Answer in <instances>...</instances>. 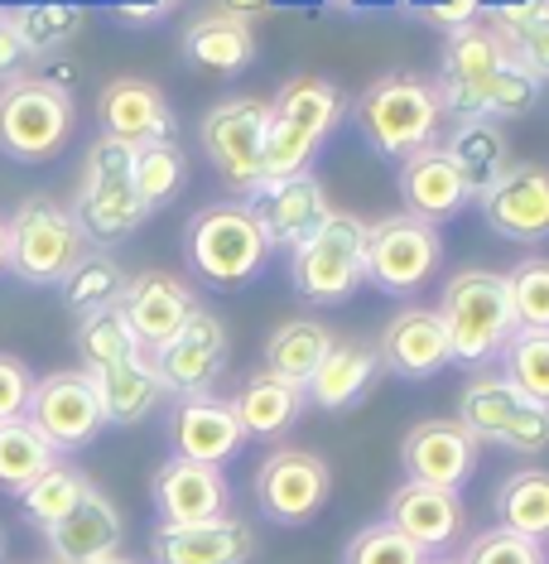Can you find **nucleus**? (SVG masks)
<instances>
[{"instance_id":"4be33fe9","label":"nucleus","mask_w":549,"mask_h":564,"mask_svg":"<svg viewBox=\"0 0 549 564\" xmlns=\"http://www.w3.org/2000/svg\"><path fill=\"white\" fill-rule=\"evenodd\" d=\"M255 223H261L265 241L285 251H295L304 237L314 232V227H323V217L333 213L328 208V194L323 184H318L314 174H295V178H275V184H261L255 194L246 198Z\"/></svg>"},{"instance_id":"5fc2aeb1","label":"nucleus","mask_w":549,"mask_h":564,"mask_svg":"<svg viewBox=\"0 0 549 564\" xmlns=\"http://www.w3.org/2000/svg\"><path fill=\"white\" fill-rule=\"evenodd\" d=\"M0 555H6V535H0Z\"/></svg>"},{"instance_id":"f8f14e48","label":"nucleus","mask_w":549,"mask_h":564,"mask_svg":"<svg viewBox=\"0 0 549 564\" xmlns=\"http://www.w3.org/2000/svg\"><path fill=\"white\" fill-rule=\"evenodd\" d=\"M24 420H30L58 454L87 448L101 430H107V410H101L92 371L78 367V371H48V377H40Z\"/></svg>"},{"instance_id":"f3484780","label":"nucleus","mask_w":549,"mask_h":564,"mask_svg":"<svg viewBox=\"0 0 549 564\" xmlns=\"http://www.w3.org/2000/svg\"><path fill=\"white\" fill-rule=\"evenodd\" d=\"M477 448L482 444L458 420H419L400 444L405 482H429V487L458 492L472 478V468H477Z\"/></svg>"},{"instance_id":"2f4dec72","label":"nucleus","mask_w":549,"mask_h":564,"mask_svg":"<svg viewBox=\"0 0 549 564\" xmlns=\"http://www.w3.org/2000/svg\"><path fill=\"white\" fill-rule=\"evenodd\" d=\"M443 150H449V160L458 164V174L468 178L472 198L487 194L496 178L506 174L510 164V150H506V135L496 121H458L453 135L443 140Z\"/></svg>"},{"instance_id":"603ef678","label":"nucleus","mask_w":549,"mask_h":564,"mask_svg":"<svg viewBox=\"0 0 549 564\" xmlns=\"http://www.w3.org/2000/svg\"><path fill=\"white\" fill-rule=\"evenodd\" d=\"M328 6H333V10H342V15H348V10H356V0H328Z\"/></svg>"},{"instance_id":"4c0bfd02","label":"nucleus","mask_w":549,"mask_h":564,"mask_svg":"<svg viewBox=\"0 0 549 564\" xmlns=\"http://www.w3.org/2000/svg\"><path fill=\"white\" fill-rule=\"evenodd\" d=\"M10 24H15L20 44L34 54H54L58 44H68L73 34L87 24L83 6H68V0H48V6H15L10 10Z\"/></svg>"},{"instance_id":"39448f33","label":"nucleus","mask_w":549,"mask_h":564,"mask_svg":"<svg viewBox=\"0 0 549 564\" xmlns=\"http://www.w3.org/2000/svg\"><path fill=\"white\" fill-rule=\"evenodd\" d=\"M289 280H295L299 300L333 310L348 304L366 280V223L352 213H328L323 227L289 251Z\"/></svg>"},{"instance_id":"473e14b6","label":"nucleus","mask_w":549,"mask_h":564,"mask_svg":"<svg viewBox=\"0 0 549 564\" xmlns=\"http://www.w3.org/2000/svg\"><path fill=\"white\" fill-rule=\"evenodd\" d=\"M487 24L506 40L516 63L530 78L549 83V0H520V6H492Z\"/></svg>"},{"instance_id":"ddd939ff","label":"nucleus","mask_w":549,"mask_h":564,"mask_svg":"<svg viewBox=\"0 0 549 564\" xmlns=\"http://www.w3.org/2000/svg\"><path fill=\"white\" fill-rule=\"evenodd\" d=\"M333 492V473L309 448H275L255 468V507L275 525H309Z\"/></svg>"},{"instance_id":"a18cd8bd","label":"nucleus","mask_w":549,"mask_h":564,"mask_svg":"<svg viewBox=\"0 0 549 564\" xmlns=\"http://www.w3.org/2000/svg\"><path fill=\"white\" fill-rule=\"evenodd\" d=\"M30 395H34V371L20 357L0 352V425L30 415Z\"/></svg>"},{"instance_id":"423d86ee","label":"nucleus","mask_w":549,"mask_h":564,"mask_svg":"<svg viewBox=\"0 0 549 564\" xmlns=\"http://www.w3.org/2000/svg\"><path fill=\"white\" fill-rule=\"evenodd\" d=\"M10 223V275L24 285H63L87 256V232L63 203L24 198Z\"/></svg>"},{"instance_id":"20e7f679","label":"nucleus","mask_w":549,"mask_h":564,"mask_svg":"<svg viewBox=\"0 0 549 564\" xmlns=\"http://www.w3.org/2000/svg\"><path fill=\"white\" fill-rule=\"evenodd\" d=\"M184 251L194 275L208 280L212 290H241L271 261V241L255 223L251 203H212V208L194 213L184 232Z\"/></svg>"},{"instance_id":"bb28decb","label":"nucleus","mask_w":549,"mask_h":564,"mask_svg":"<svg viewBox=\"0 0 549 564\" xmlns=\"http://www.w3.org/2000/svg\"><path fill=\"white\" fill-rule=\"evenodd\" d=\"M97 381V395H101V410H107V425H140V420L155 410L164 395V381H160V367H155V352H131L111 367H97L92 371Z\"/></svg>"},{"instance_id":"864d4df0","label":"nucleus","mask_w":549,"mask_h":564,"mask_svg":"<svg viewBox=\"0 0 549 564\" xmlns=\"http://www.w3.org/2000/svg\"><path fill=\"white\" fill-rule=\"evenodd\" d=\"M429 564H463V560H429Z\"/></svg>"},{"instance_id":"8fccbe9b","label":"nucleus","mask_w":549,"mask_h":564,"mask_svg":"<svg viewBox=\"0 0 549 564\" xmlns=\"http://www.w3.org/2000/svg\"><path fill=\"white\" fill-rule=\"evenodd\" d=\"M10 271V223L0 217V275Z\"/></svg>"},{"instance_id":"b1692460","label":"nucleus","mask_w":549,"mask_h":564,"mask_svg":"<svg viewBox=\"0 0 549 564\" xmlns=\"http://www.w3.org/2000/svg\"><path fill=\"white\" fill-rule=\"evenodd\" d=\"M121 541H125V521L101 487H92L68 517L44 531L48 564H97L107 555H121Z\"/></svg>"},{"instance_id":"37998d69","label":"nucleus","mask_w":549,"mask_h":564,"mask_svg":"<svg viewBox=\"0 0 549 564\" xmlns=\"http://www.w3.org/2000/svg\"><path fill=\"white\" fill-rule=\"evenodd\" d=\"M506 290L520 328H549V256H526L506 275Z\"/></svg>"},{"instance_id":"09e8293b","label":"nucleus","mask_w":549,"mask_h":564,"mask_svg":"<svg viewBox=\"0 0 549 564\" xmlns=\"http://www.w3.org/2000/svg\"><path fill=\"white\" fill-rule=\"evenodd\" d=\"M222 6V15H232V20H251V15H261L271 0H217Z\"/></svg>"},{"instance_id":"79ce46f5","label":"nucleus","mask_w":549,"mask_h":564,"mask_svg":"<svg viewBox=\"0 0 549 564\" xmlns=\"http://www.w3.org/2000/svg\"><path fill=\"white\" fill-rule=\"evenodd\" d=\"M342 564H429V555L405 541L391 521H372L342 545Z\"/></svg>"},{"instance_id":"58836bf2","label":"nucleus","mask_w":549,"mask_h":564,"mask_svg":"<svg viewBox=\"0 0 549 564\" xmlns=\"http://www.w3.org/2000/svg\"><path fill=\"white\" fill-rule=\"evenodd\" d=\"M87 492H92V478H87L83 468H73V464H54L40 482L30 487V492L20 497V502H24V517L40 525V531H48V525H58L73 507L83 502Z\"/></svg>"},{"instance_id":"c9c22d12","label":"nucleus","mask_w":549,"mask_h":564,"mask_svg":"<svg viewBox=\"0 0 549 564\" xmlns=\"http://www.w3.org/2000/svg\"><path fill=\"white\" fill-rule=\"evenodd\" d=\"M125 285H131V275H125L107 251H87L58 290H63V304H68L78 318H87V314H101V310H117Z\"/></svg>"},{"instance_id":"7ed1b4c3","label":"nucleus","mask_w":549,"mask_h":564,"mask_svg":"<svg viewBox=\"0 0 549 564\" xmlns=\"http://www.w3.org/2000/svg\"><path fill=\"white\" fill-rule=\"evenodd\" d=\"M439 318L449 333V352L458 367H487L506 352V343L516 338V310H510L506 275L468 265L458 271L439 294Z\"/></svg>"},{"instance_id":"0eeeda50","label":"nucleus","mask_w":549,"mask_h":564,"mask_svg":"<svg viewBox=\"0 0 549 564\" xmlns=\"http://www.w3.org/2000/svg\"><path fill=\"white\" fill-rule=\"evenodd\" d=\"M73 135V93L54 78H15L0 87V155L20 164L54 160Z\"/></svg>"},{"instance_id":"a19ab883","label":"nucleus","mask_w":549,"mask_h":564,"mask_svg":"<svg viewBox=\"0 0 549 564\" xmlns=\"http://www.w3.org/2000/svg\"><path fill=\"white\" fill-rule=\"evenodd\" d=\"M502 377L530 401L549 405V328H516L502 352Z\"/></svg>"},{"instance_id":"e433bc0d","label":"nucleus","mask_w":549,"mask_h":564,"mask_svg":"<svg viewBox=\"0 0 549 564\" xmlns=\"http://www.w3.org/2000/svg\"><path fill=\"white\" fill-rule=\"evenodd\" d=\"M131 174H135V194L145 203V213L164 208L184 194V178H188V160L174 140H160V145H140L131 150Z\"/></svg>"},{"instance_id":"5701e85b","label":"nucleus","mask_w":549,"mask_h":564,"mask_svg":"<svg viewBox=\"0 0 549 564\" xmlns=\"http://www.w3.org/2000/svg\"><path fill=\"white\" fill-rule=\"evenodd\" d=\"M376 357H381V367L395 371L400 381H429V377H439V371L453 362L449 333H443L439 310H419V304L400 310L386 328H381Z\"/></svg>"},{"instance_id":"aec40b11","label":"nucleus","mask_w":549,"mask_h":564,"mask_svg":"<svg viewBox=\"0 0 549 564\" xmlns=\"http://www.w3.org/2000/svg\"><path fill=\"white\" fill-rule=\"evenodd\" d=\"M405 541H415L425 555H443L468 525L463 497L449 487H429V482H400L386 502V517Z\"/></svg>"},{"instance_id":"dca6fc26","label":"nucleus","mask_w":549,"mask_h":564,"mask_svg":"<svg viewBox=\"0 0 549 564\" xmlns=\"http://www.w3.org/2000/svg\"><path fill=\"white\" fill-rule=\"evenodd\" d=\"M169 444L174 458H194V464L222 468L232 464L246 444V430H241L232 401L222 395H178L169 410Z\"/></svg>"},{"instance_id":"f704fd0d","label":"nucleus","mask_w":549,"mask_h":564,"mask_svg":"<svg viewBox=\"0 0 549 564\" xmlns=\"http://www.w3.org/2000/svg\"><path fill=\"white\" fill-rule=\"evenodd\" d=\"M54 464H58V448L30 420H6L0 425V492L24 497Z\"/></svg>"},{"instance_id":"6e6552de","label":"nucleus","mask_w":549,"mask_h":564,"mask_svg":"<svg viewBox=\"0 0 549 564\" xmlns=\"http://www.w3.org/2000/svg\"><path fill=\"white\" fill-rule=\"evenodd\" d=\"M73 217H78L87 241H97V247L125 241L145 223L150 213L135 194L131 150L117 145V140H97V145L87 150L83 184H78V198H73Z\"/></svg>"},{"instance_id":"c85d7f7f","label":"nucleus","mask_w":549,"mask_h":564,"mask_svg":"<svg viewBox=\"0 0 549 564\" xmlns=\"http://www.w3.org/2000/svg\"><path fill=\"white\" fill-rule=\"evenodd\" d=\"M376 377H381V357L372 343H333V352L323 357V367L314 371L304 391H309L318 410H348L372 391Z\"/></svg>"},{"instance_id":"4468645a","label":"nucleus","mask_w":549,"mask_h":564,"mask_svg":"<svg viewBox=\"0 0 549 564\" xmlns=\"http://www.w3.org/2000/svg\"><path fill=\"white\" fill-rule=\"evenodd\" d=\"M227 357H232L227 324L198 304V314L178 328V338H169L155 352V367H160L164 391L178 401V395H208L212 381L227 371Z\"/></svg>"},{"instance_id":"9b49d317","label":"nucleus","mask_w":549,"mask_h":564,"mask_svg":"<svg viewBox=\"0 0 549 564\" xmlns=\"http://www.w3.org/2000/svg\"><path fill=\"white\" fill-rule=\"evenodd\" d=\"M265 126H271V107L255 97L217 101L202 117V150H208L212 170L222 174L227 188L246 198L265 184Z\"/></svg>"},{"instance_id":"49530a36","label":"nucleus","mask_w":549,"mask_h":564,"mask_svg":"<svg viewBox=\"0 0 549 564\" xmlns=\"http://www.w3.org/2000/svg\"><path fill=\"white\" fill-rule=\"evenodd\" d=\"M24 63H30V48L20 44L15 24H10V10L0 6V83H15Z\"/></svg>"},{"instance_id":"72a5a7b5","label":"nucleus","mask_w":549,"mask_h":564,"mask_svg":"<svg viewBox=\"0 0 549 564\" xmlns=\"http://www.w3.org/2000/svg\"><path fill=\"white\" fill-rule=\"evenodd\" d=\"M492 507H496V525L545 545L549 541V468H520L502 478Z\"/></svg>"},{"instance_id":"412c9836","label":"nucleus","mask_w":549,"mask_h":564,"mask_svg":"<svg viewBox=\"0 0 549 564\" xmlns=\"http://www.w3.org/2000/svg\"><path fill=\"white\" fill-rule=\"evenodd\" d=\"M121 314L131 324L135 343L145 352H160L169 338H178V328L198 314V300L184 280L164 275V271H145L131 275V285L121 294Z\"/></svg>"},{"instance_id":"ea45409f","label":"nucleus","mask_w":549,"mask_h":564,"mask_svg":"<svg viewBox=\"0 0 549 564\" xmlns=\"http://www.w3.org/2000/svg\"><path fill=\"white\" fill-rule=\"evenodd\" d=\"M73 343H78L83 371L111 367V362H121V357L140 352V343H135L131 324H125L121 304H117V310H101V314H87V318H78V333H73Z\"/></svg>"},{"instance_id":"f257e3e1","label":"nucleus","mask_w":549,"mask_h":564,"mask_svg":"<svg viewBox=\"0 0 549 564\" xmlns=\"http://www.w3.org/2000/svg\"><path fill=\"white\" fill-rule=\"evenodd\" d=\"M439 107L458 121H510L540 101V78H530L492 24H463L449 34L439 63Z\"/></svg>"},{"instance_id":"393cba45","label":"nucleus","mask_w":549,"mask_h":564,"mask_svg":"<svg viewBox=\"0 0 549 564\" xmlns=\"http://www.w3.org/2000/svg\"><path fill=\"white\" fill-rule=\"evenodd\" d=\"M400 198H405V213L419 217V223L439 227L449 223V217H458L472 203V188L468 178L458 174V164L449 160V150L433 140V145H425L419 155L400 160Z\"/></svg>"},{"instance_id":"3c124183","label":"nucleus","mask_w":549,"mask_h":564,"mask_svg":"<svg viewBox=\"0 0 549 564\" xmlns=\"http://www.w3.org/2000/svg\"><path fill=\"white\" fill-rule=\"evenodd\" d=\"M97 564H145V560H131V555H107V560H97Z\"/></svg>"},{"instance_id":"de8ad7c7","label":"nucleus","mask_w":549,"mask_h":564,"mask_svg":"<svg viewBox=\"0 0 549 564\" xmlns=\"http://www.w3.org/2000/svg\"><path fill=\"white\" fill-rule=\"evenodd\" d=\"M472 15H477V0H439V6L429 10V20L453 24V30H463V24H472Z\"/></svg>"},{"instance_id":"9d476101","label":"nucleus","mask_w":549,"mask_h":564,"mask_svg":"<svg viewBox=\"0 0 549 564\" xmlns=\"http://www.w3.org/2000/svg\"><path fill=\"white\" fill-rule=\"evenodd\" d=\"M443 261L439 227L419 223L410 213H391L366 227V280L381 294H415L425 290Z\"/></svg>"},{"instance_id":"c756f323","label":"nucleus","mask_w":549,"mask_h":564,"mask_svg":"<svg viewBox=\"0 0 549 564\" xmlns=\"http://www.w3.org/2000/svg\"><path fill=\"white\" fill-rule=\"evenodd\" d=\"M184 58L202 73H217V78H232L255 58V34L246 20L232 15H202L198 24H188L184 34Z\"/></svg>"},{"instance_id":"6ab92c4d","label":"nucleus","mask_w":549,"mask_h":564,"mask_svg":"<svg viewBox=\"0 0 549 564\" xmlns=\"http://www.w3.org/2000/svg\"><path fill=\"white\" fill-rule=\"evenodd\" d=\"M97 121H101V140H117V145H125V150L174 140L169 101H164L160 87L145 83V78H117V83L101 87Z\"/></svg>"},{"instance_id":"c03bdc74","label":"nucleus","mask_w":549,"mask_h":564,"mask_svg":"<svg viewBox=\"0 0 549 564\" xmlns=\"http://www.w3.org/2000/svg\"><path fill=\"white\" fill-rule=\"evenodd\" d=\"M463 564H549V550L530 535H516L506 525L472 535V545L463 550Z\"/></svg>"},{"instance_id":"f03ea898","label":"nucleus","mask_w":549,"mask_h":564,"mask_svg":"<svg viewBox=\"0 0 549 564\" xmlns=\"http://www.w3.org/2000/svg\"><path fill=\"white\" fill-rule=\"evenodd\" d=\"M356 117V131L362 140L376 150L381 160L400 164L419 155L425 145H433V135H439V93H433L429 78H419V73H381V78L366 87L362 101L352 107Z\"/></svg>"},{"instance_id":"a211bd4d","label":"nucleus","mask_w":549,"mask_h":564,"mask_svg":"<svg viewBox=\"0 0 549 564\" xmlns=\"http://www.w3.org/2000/svg\"><path fill=\"white\" fill-rule=\"evenodd\" d=\"M150 497H155L160 525H202V521L227 517V507H232L227 473L194 464V458H169V464H160L155 482H150Z\"/></svg>"},{"instance_id":"1a4fd4ad","label":"nucleus","mask_w":549,"mask_h":564,"mask_svg":"<svg viewBox=\"0 0 549 564\" xmlns=\"http://www.w3.org/2000/svg\"><path fill=\"white\" fill-rule=\"evenodd\" d=\"M458 425L477 444H502L510 454H545L549 448V405L530 401L506 377L477 371L458 395Z\"/></svg>"},{"instance_id":"2eb2a0df","label":"nucleus","mask_w":549,"mask_h":564,"mask_svg":"<svg viewBox=\"0 0 549 564\" xmlns=\"http://www.w3.org/2000/svg\"><path fill=\"white\" fill-rule=\"evenodd\" d=\"M482 223L506 241H549V170L545 164H506L487 194H477Z\"/></svg>"},{"instance_id":"cd10ccee","label":"nucleus","mask_w":549,"mask_h":564,"mask_svg":"<svg viewBox=\"0 0 549 564\" xmlns=\"http://www.w3.org/2000/svg\"><path fill=\"white\" fill-rule=\"evenodd\" d=\"M304 405H309V391L285 377H271L265 367L246 377V387L232 395V410L241 430H246V440H279L304 415Z\"/></svg>"},{"instance_id":"7c9ffc66","label":"nucleus","mask_w":549,"mask_h":564,"mask_svg":"<svg viewBox=\"0 0 549 564\" xmlns=\"http://www.w3.org/2000/svg\"><path fill=\"white\" fill-rule=\"evenodd\" d=\"M333 343L338 338L318 324V318H289V324H279L271 338H265V371L295 381V387H309V377L323 367Z\"/></svg>"},{"instance_id":"a878e982","label":"nucleus","mask_w":549,"mask_h":564,"mask_svg":"<svg viewBox=\"0 0 549 564\" xmlns=\"http://www.w3.org/2000/svg\"><path fill=\"white\" fill-rule=\"evenodd\" d=\"M255 555V531L241 517H217L202 525H155L150 560L155 564H246Z\"/></svg>"}]
</instances>
